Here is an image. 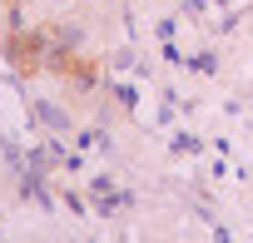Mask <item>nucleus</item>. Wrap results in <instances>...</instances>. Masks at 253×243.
I'll return each mask as SVG.
<instances>
[{
	"label": "nucleus",
	"mask_w": 253,
	"mask_h": 243,
	"mask_svg": "<svg viewBox=\"0 0 253 243\" xmlns=\"http://www.w3.org/2000/svg\"><path fill=\"white\" fill-rule=\"evenodd\" d=\"M35 114L45 119V124H50V129H70V119L60 114V104H45V99H40V104H35Z\"/></svg>",
	"instance_id": "nucleus-1"
},
{
	"label": "nucleus",
	"mask_w": 253,
	"mask_h": 243,
	"mask_svg": "<svg viewBox=\"0 0 253 243\" xmlns=\"http://www.w3.org/2000/svg\"><path fill=\"white\" fill-rule=\"evenodd\" d=\"M55 40H60L65 50H80V40H84V30H80V25H60V35H55Z\"/></svg>",
	"instance_id": "nucleus-2"
},
{
	"label": "nucleus",
	"mask_w": 253,
	"mask_h": 243,
	"mask_svg": "<svg viewBox=\"0 0 253 243\" xmlns=\"http://www.w3.org/2000/svg\"><path fill=\"white\" fill-rule=\"evenodd\" d=\"M189 70H194V75H213V70H218V60L204 50V55H194V60H189Z\"/></svg>",
	"instance_id": "nucleus-3"
},
{
	"label": "nucleus",
	"mask_w": 253,
	"mask_h": 243,
	"mask_svg": "<svg viewBox=\"0 0 253 243\" xmlns=\"http://www.w3.org/2000/svg\"><path fill=\"white\" fill-rule=\"evenodd\" d=\"M114 99H119L124 109H134V104H139V94H134V84H114Z\"/></svg>",
	"instance_id": "nucleus-4"
},
{
	"label": "nucleus",
	"mask_w": 253,
	"mask_h": 243,
	"mask_svg": "<svg viewBox=\"0 0 253 243\" xmlns=\"http://www.w3.org/2000/svg\"><path fill=\"white\" fill-rule=\"evenodd\" d=\"M174 149H179V154H199V139H189V134H179V139H174Z\"/></svg>",
	"instance_id": "nucleus-5"
}]
</instances>
